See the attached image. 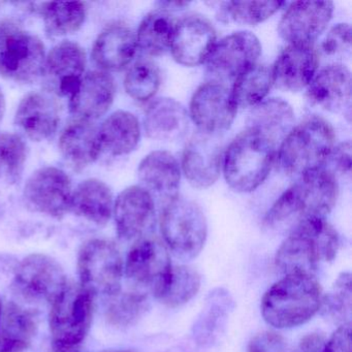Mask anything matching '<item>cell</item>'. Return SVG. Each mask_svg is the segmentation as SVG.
<instances>
[{
  "mask_svg": "<svg viewBox=\"0 0 352 352\" xmlns=\"http://www.w3.org/2000/svg\"><path fill=\"white\" fill-rule=\"evenodd\" d=\"M337 177L325 168L302 175L284 191L265 217L267 228H296L305 220L325 219L337 203Z\"/></svg>",
  "mask_w": 352,
  "mask_h": 352,
  "instance_id": "6da1fadb",
  "label": "cell"
},
{
  "mask_svg": "<svg viewBox=\"0 0 352 352\" xmlns=\"http://www.w3.org/2000/svg\"><path fill=\"white\" fill-rule=\"evenodd\" d=\"M339 245V234L327 220H305L280 245L275 265L285 276H314L321 263L335 259Z\"/></svg>",
  "mask_w": 352,
  "mask_h": 352,
  "instance_id": "7a4b0ae2",
  "label": "cell"
},
{
  "mask_svg": "<svg viewBox=\"0 0 352 352\" xmlns=\"http://www.w3.org/2000/svg\"><path fill=\"white\" fill-rule=\"evenodd\" d=\"M320 284L311 275H286L267 289L261 300V314L276 329L304 324L320 310Z\"/></svg>",
  "mask_w": 352,
  "mask_h": 352,
  "instance_id": "3957f363",
  "label": "cell"
},
{
  "mask_svg": "<svg viewBox=\"0 0 352 352\" xmlns=\"http://www.w3.org/2000/svg\"><path fill=\"white\" fill-rule=\"evenodd\" d=\"M278 146L254 129L241 133L224 152L223 175L236 192H252L269 177Z\"/></svg>",
  "mask_w": 352,
  "mask_h": 352,
  "instance_id": "277c9868",
  "label": "cell"
},
{
  "mask_svg": "<svg viewBox=\"0 0 352 352\" xmlns=\"http://www.w3.org/2000/svg\"><path fill=\"white\" fill-rule=\"evenodd\" d=\"M335 131L320 117H311L294 127L278 150L280 168L286 176L298 179L324 168L335 147Z\"/></svg>",
  "mask_w": 352,
  "mask_h": 352,
  "instance_id": "5b68a950",
  "label": "cell"
},
{
  "mask_svg": "<svg viewBox=\"0 0 352 352\" xmlns=\"http://www.w3.org/2000/svg\"><path fill=\"white\" fill-rule=\"evenodd\" d=\"M94 294L82 285L67 284L51 304L53 352H79L94 318Z\"/></svg>",
  "mask_w": 352,
  "mask_h": 352,
  "instance_id": "8992f818",
  "label": "cell"
},
{
  "mask_svg": "<svg viewBox=\"0 0 352 352\" xmlns=\"http://www.w3.org/2000/svg\"><path fill=\"white\" fill-rule=\"evenodd\" d=\"M160 230L166 248L183 261L195 258L207 241L205 214L195 201L178 195L164 208Z\"/></svg>",
  "mask_w": 352,
  "mask_h": 352,
  "instance_id": "52a82bcc",
  "label": "cell"
},
{
  "mask_svg": "<svg viewBox=\"0 0 352 352\" xmlns=\"http://www.w3.org/2000/svg\"><path fill=\"white\" fill-rule=\"evenodd\" d=\"M46 52L42 41L14 22L0 21V76L19 83L42 77Z\"/></svg>",
  "mask_w": 352,
  "mask_h": 352,
  "instance_id": "ba28073f",
  "label": "cell"
},
{
  "mask_svg": "<svg viewBox=\"0 0 352 352\" xmlns=\"http://www.w3.org/2000/svg\"><path fill=\"white\" fill-rule=\"evenodd\" d=\"M81 285L94 296L113 298L121 292L122 257L114 243L102 239L88 241L78 258Z\"/></svg>",
  "mask_w": 352,
  "mask_h": 352,
  "instance_id": "9c48e42d",
  "label": "cell"
},
{
  "mask_svg": "<svg viewBox=\"0 0 352 352\" xmlns=\"http://www.w3.org/2000/svg\"><path fill=\"white\" fill-rule=\"evenodd\" d=\"M170 251L154 236H143L131 247L124 272L135 289L151 292L156 298L166 288L172 272Z\"/></svg>",
  "mask_w": 352,
  "mask_h": 352,
  "instance_id": "30bf717a",
  "label": "cell"
},
{
  "mask_svg": "<svg viewBox=\"0 0 352 352\" xmlns=\"http://www.w3.org/2000/svg\"><path fill=\"white\" fill-rule=\"evenodd\" d=\"M61 265L52 257L32 254L18 265L14 278V289L28 302L52 304L67 286Z\"/></svg>",
  "mask_w": 352,
  "mask_h": 352,
  "instance_id": "8fae6325",
  "label": "cell"
},
{
  "mask_svg": "<svg viewBox=\"0 0 352 352\" xmlns=\"http://www.w3.org/2000/svg\"><path fill=\"white\" fill-rule=\"evenodd\" d=\"M261 53V42L252 32H234L216 43L206 60L208 73L220 83L234 80L256 63Z\"/></svg>",
  "mask_w": 352,
  "mask_h": 352,
  "instance_id": "7c38bea8",
  "label": "cell"
},
{
  "mask_svg": "<svg viewBox=\"0 0 352 352\" xmlns=\"http://www.w3.org/2000/svg\"><path fill=\"white\" fill-rule=\"evenodd\" d=\"M71 179L63 170L46 166L34 172L24 187L26 205L38 213L61 218L71 211Z\"/></svg>",
  "mask_w": 352,
  "mask_h": 352,
  "instance_id": "4fadbf2b",
  "label": "cell"
},
{
  "mask_svg": "<svg viewBox=\"0 0 352 352\" xmlns=\"http://www.w3.org/2000/svg\"><path fill=\"white\" fill-rule=\"evenodd\" d=\"M236 110L232 90L223 83L212 81L199 86L193 94L189 117L199 131L222 135L232 126Z\"/></svg>",
  "mask_w": 352,
  "mask_h": 352,
  "instance_id": "5bb4252c",
  "label": "cell"
},
{
  "mask_svg": "<svg viewBox=\"0 0 352 352\" xmlns=\"http://www.w3.org/2000/svg\"><path fill=\"white\" fill-rule=\"evenodd\" d=\"M221 135L199 131L185 146L182 170L195 188H208L219 178L224 157Z\"/></svg>",
  "mask_w": 352,
  "mask_h": 352,
  "instance_id": "9a60e30c",
  "label": "cell"
},
{
  "mask_svg": "<svg viewBox=\"0 0 352 352\" xmlns=\"http://www.w3.org/2000/svg\"><path fill=\"white\" fill-rule=\"evenodd\" d=\"M331 1H296L282 16L280 36L289 45H313L329 25L333 16Z\"/></svg>",
  "mask_w": 352,
  "mask_h": 352,
  "instance_id": "2e32d148",
  "label": "cell"
},
{
  "mask_svg": "<svg viewBox=\"0 0 352 352\" xmlns=\"http://www.w3.org/2000/svg\"><path fill=\"white\" fill-rule=\"evenodd\" d=\"M86 67V54L77 43L65 41L55 46L45 61L42 77L50 94L73 96Z\"/></svg>",
  "mask_w": 352,
  "mask_h": 352,
  "instance_id": "e0dca14e",
  "label": "cell"
},
{
  "mask_svg": "<svg viewBox=\"0 0 352 352\" xmlns=\"http://www.w3.org/2000/svg\"><path fill=\"white\" fill-rule=\"evenodd\" d=\"M216 40L215 28L206 18L187 16L175 24L170 52L179 65L197 67L207 60Z\"/></svg>",
  "mask_w": 352,
  "mask_h": 352,
  "instance_id": "ac0fdd59",
  "label": "cell"
},
{
  "mask_svg": "<svg viewBox=\"0 0 352 352\" xmlns=\"http://www.w3.org/2000/svg\"><path fill=\"white\" fill-rule=\"evenodd\" d=\"M113 213L119 238L124 241L140 240L153 224V197L144 187H129L117 197Z\"/></svg>",
  "mask_w": 352,
  "mask_h": 352,
  "instance_id": "d6986e66",
  "label": "cell"
},
{
  "mask_svg": "<svg viewBox=\"0 0 352 352\" xmlns=\"http://www.w3.org/2000/svg\"><path fill=\"white\" fill-rule=\"evenodd\" d=\"M318 63L313 45H288L272 67L273 85L284 91H300L316 75Z\"/></svg>",
  "mask_w": 352,
  "mask_h": 352,
  "instance_id": "ffe728a7",
  "label": "cell"
},
{
  "mask_svg": "<svg viewBox=\"0 0 352 352\" xmlns=\"http://www.w3.org/2000/svg\"><path fill=\"white\" fill-rule=\"evenodd\" d=\"M59 107L48 92H32L20 102L15 115L18 131L34 142L54 135L58 127Z\"/></svg>",
  "mask_w": 352,
  "mask_h": 352,
  "instance_id": "44dd1931",
  "label": "cell"
},
{
  "mask_svg": "<svg viewBox=\"0 0 352 352\" xmlns=\"http://www.w3.org/2000/svg\"><path fill=\"white\" fill-rule=\"evenodd\" d=\"M308 98L314 106L327 112L350 113L351 75L341 63L323 67L308 86Z\"/></svg>",
  "mask_w": 352,
  "mask_h": 352,
  "instance_id": "7402d4cb",
  "label": "cell"
},
{
  "mask_svg": "<svg viewBox=\"0 0 352 352\" xmlns=\"http://www.w3.org/2000/svg\"><path fill=\"white\" fill-rule=\"evenodd\" d=\"M114 79L106 72H90L82 78L71 96V112L77 120H96L104 116L114 102Z\"/></svg>",
  "mask_w": 352,
  "mask_h": 352,
  "instance_id": "603a6c76",
  "label": "cell"
},
{
  "mask_svg": "<svg viewBox=\"0 0 352 352\" xmlns=\"http://www.w3.org/2000/svg\"><path fill=\"white\" fill-rule=\"evenodd\" d=\"M190 117L184 106L173 98H158L146 111L144 127L150 139L160 142L181 141L189 131Z\"/></svg>",
  "mask_w": 352,
  "mask_h": 352,
  "instance_id": "cb8c5ba5",
  "label": "cell"
},
{
  "mask_svg": "<svg viewBox=\"0 0 352 352\" xmlns=\"http://www.w3.org/2000/svg\"><path fill=\"white\" fill-rule=\"evenodd\" d=\"M138 50L137 36L122 24L104 30L92 50L94 63L107 71H120L133 60Z\"/></svg>",
  "mask_w": 352,
  "mask_h": 352,
  "instance_id": "d4e9b609",
  "label": "cell"
},
{
  "mask_svg": "<svg viewBox=\"0 0 352 352\" xmlns=\"http://www.w3.org/2000/svg\"><path fill=\"white\" fill-rule=\"evenodd\" d=\"M144 188L152 195L168 199L177 197L180 187L181 170L175 156L168 151H154L148 154L138 170Z\"/></svg>",
  "mask_w": 352,
  "mask_h": 352,
  "instance_id": "484cf974",
  "label": "cell"
},
{
  "mask_svg": "<svg viewBox=\"0 0 352 352\" xmlns=\"http://www.w3.org/2000/svg\"><path fill=\"white\" fill-rule=\"evenodd\" d=\"M234 308V300L228 290L224 288L212 290L192 327V338L195 343L201 347H210L217 343L226 331Z\"/></svg>",
  "mask_w": 352,
  "mask_h": 352,
  "instance_id": "4316f807",
  "label": "cell"
},
{
  "mask_svg": "<svg viewBox=\"0 0 352 352\" xmlns=\"http://www.w3.org/2000/svg\"><path fill=\"white\" fill-rule=\"evenodd\" d=\"M34 313L15 302L3 307L0 315V352H25L36 333Z\"/></svg>",
  "mask_w": 352,
  "mask_h": 352,
  "instance_id": "83f0119b",
  "label": "cell"
},
{
  "mask_svg": "<svg viewBox=\"0 0 352 352\" xmlns=\"http://www.w3.org/2000/svg\"><path fill=\"white\" fill-rule=\"evenodd\" d=\"M59 148L67 162L74 166H89L102 152L100 131L88 121L77 120L61 133Z\"/></svg>",
  "mask_w": 352,
  "mask_h": 352,
  "instance_id": "f1b7e54d",
  "label": "cell"
},
{
  "mask_svg": "<svg viewBox=\"0 0 352 352\" xmlns=\"http://www.w3.org/2000/svg\"><path fill=\"white\" fill-rule=\"evenodd\" d=\"M113 195L108 185L98 179H88L73 191L71 212L90 222L104 226L113 214Z\"/></svg>",
  "mask_w": 352,
  "mask_h": 352,
  "instance_id": "f546056e",
  "label": "cell"
},
{
  "mask_svg": "<svg viewBox=\"0 0 352 352\" xmlns=\"http://www.w3.org/2000/svg\"><path fill=\"white\" fill-rule=\"evenodd\" d=\"M248 127L261 131L280 145L294 127V110L280 98L263 100L251 111Z\"/></svg>",
  "mask_w": 352,
  "mask_h": 352,
  "instance_id": "4dcf8cb0",
  "label": "cell"
},
{
  "mask_svg": "<svg viewBox=\"0 0 352 352\" xmlns=\"http://www.w3.org/2000/svg\"><path fill=\"white\" fill-rule=\"evenodd\" d=\"M98 131L102 148L115 156L131 153L141 138L139 120L126 111L113 113L104 121Z\"/></svg>",
  "mask_w": 352,
  "mask_h": 352,
  "instance_id": "1f68e13d",
  "label": "cell"
},
{
  "mask_svg": "<svg viewBox=\"0 0 352 352\" xmlns=\"http://www.w3.org/2000/svg\"><path fill=\"white\" fill-rule=\"evenodd\" d=\"M175 22L170 14L156 10L148 14L138 30V48L149 56H158L170 49Z\"/></svg>",
  "mask_w": 352,
  "mask_h": 352,
  "instance_id": "d6a6232c",
  "label": "cell"
},
{
  "mask_svg": "<svg viewBox=\"0 0 352 352\" xmlns=\"http://www.w3.org/2000/svg\"><path fill=\"white\" fill-rule=\"evenodd\" d=\"M272 86L271 67L255 63L234 79L232 98L238 108H254L265 100Z\"/></svg>",
  "mask_w": 352,
  "mask_h": 352,
  "instance_id": "836d02e7",
  "label": "cell"
},
{
  "mask_svg": "<svg viewBox=\"0 0 352 352\" xmlns=\"http://www.w3.org/2000/svg\"><path fill=\"white\" fill-rule=\"evenodd\" d=\"M40 10L44 17L46 32L51 36L75 34L85 21V3L80 1L43 3Z\"/></svg>",
  "mask_w": 352,
  "mask_h": 352,
  "instance_id": "e575fe53",
  "label": "cell"
},
{
  "mask_svg": "<svg viewBox=\"0 0 352 352\" xmlns=\"http://www.w3.org/2000/svg\"><path fill=\"white\" fill-rule=\"evenodd\" d=\"M321 315L339 327L351 324L352 281L351 274H340L327 294H323Z\"/></svg>",
  "mask_w": 352,
  "mask_h": 352,
  "instance_id": "d590c367",
  "label": "cell"
},
{
  "mask_svg": "<svg viewBox=\"0 0 352 352\" xmlns=\"http://www.w3.org/2000/svg\"><path fill=\"white\" fill-rule=\"evenodd\" d=\"M201 283V276L192 267L173 265L166 288L157 300L166 307L178 308L197 296Z\"/></svg>",
  "mask_w": 352,
  "mask_h": 352,
  "instance_id": "8d00e7d4",
  "label": "cell"
},
{
  "mask_svg": "<svg viewBox=\"0 0 352 352\" xmlns=\"http://www.w3.org/2000/svg\"><path fill=\"white\" fill-rule=\"evenodd\" d=\"M111 298L112 300L107 310V318L114 327H127L135 324L149 309L147 292L141 290L120 292Z\"/></svg>",
  "mask_w": 352,
  "mask_h": 352,
  "instance_id": "74e56055",
  "label": "cell"
},
{
  "mask_svg": "<svg viewBox=\"0 0 352 352\" xmlns=\"http://www.w3.org/2000/svg\"><path fill=\"white\" fill-rule=\"evenodd\" d=\"M26 146L19 135L0 133V185H12L21 179L25 166Z\"/></svg>",
  "mask_w": 352,
  "mask_h": 352,
  "instance_id": "f35d334b",
  "label": "cell"
},
{
  "mask_svg": "<svg viewBox=\"0 0 352 352\" xmlns=\"http://www.w3.org/2000/svg\"><path fill=\"white\" fill-rule=\"evenodd\" d=\"M284 1H228L220 3L221 16L243 25H255L271 18Z\"/></svg>",
  "mask_w": 352,
  "mask_h": 352,
  "instance_id": "ab89813d",
  "label": "cell"
},
{
  "mask_svg": "<svg viewBox=\"0 0 352 352\" xmlns=\"http://www.w3.org/2000/svg\"><path fill=\"white\" fill-rule=\"evenodd\" d=\"M160 72L150 60L137 61L127 72L124 87L133 100L146 102L151 100L160 89Z\"/></svg>",
  "mask_w": 352,
  "mask_h": 352,
  "instance_id": "60d3db41",
  "label": "cell"
},
{
  "mask_svg": "<svg viewBox=\"0 0 352 352\" xmlns=\"http://www.w3.org/2000/svg\"><path fill=\"white\" fill-rule=\"evenodd\" d=\"M321 50L327 56H345L351 50V28L347 23L333 26L321 43Z\"/></svg>",
  "mask_w": 352,
  "mask_h": 352,
  "instance_id": "b9f144b4",
  "label": "cell"
},
{
  "mask_svg": "<svg viewBox=\"0 0 352 352\" xmlns=\"http://www.w3.org/2000/svg\"><path fill=\"white\" fill-rule=\"evenodd\" d=\"M285 339L276 331H265L255 335L249 342L247 352H285Z\"/></svg>",
  "mask_w": 352,
  "mask_h": 352,
  "instance_id": "7bdbcfd3",
  "label": "cell"
},
{
  "mask_svg": "<svg viewBox=\"0 0 352 352\" xmlns=\"http://www.w3.org/2000/svg\"><path fill=\"white\" fill-rule=\"evenodd\" d=\"M327 164L331 166V168H327L333 175L341 176H350L351 173V143L349 141L340 144L337 147H333Z\"/></svg>",
  "mask_w": 352,
  "mask_h": 352,
  "instance_id": "ee69618b",
  "label": "cell"
},
{
  "mask_svg": "<svg viewBox=\"0 0 352 352\" xmlns=\"http://www.w3.org/2000/svg\"><path fill=\"white\" fill-rule=\"evenodd\" d=\"M323 352H352L351 324L338 327L327 340Z\"/></svg>",
  "mask_w": 352,
  "mask_h": 352,
  "instance_id": "f6af8a7d",
  "label": "cell"
},
{
  "mask_svg": "<svg viewBox=\"0 0 352 352\" xmlns=\"http://www.w3.org/2000/svg\"><path fill=\"white\" fill-rule=\"evenodd\" d=\"M327 341L324 333L319 331L308 333L298 342L292 352H323Z\"/></svg>",
  "mask_w": 352,
  "mask_h": 352,
  "instance_id": "bcb514c9",
  "label": "cell"
},
{
  "mask_svg": "<svg viewBox=\"0 0 352 352\" xmlns=\"http://www.w3.org/2000/svg\"><path fill=\"white\" fill-rule=\"evenodd\" d=\"M160 9L162 11L166 12H174V11H181V10L186 9L190 3H187V1H160Z\"/></svg>",
  "mask_w": 352,
  "mask_h": 352,
  "instance_id": "7dc6e473",
  "label": "cell"
},
{
  "mask_svg": "<svg viewBox=\"0 0 352 352\" xmlns=\"http://www.w3.org/2000/svg\"><path fill=\"white\" fill-rule=\"evenodd\" d=\"M6 112V98L3 91L0 89V121L3 120Z\"/></svg>",
  "mask_w": 352,
  "mask_h": 352,
  "instance_id": "c3c4849f",
  "label": "cell"
},
{
  "mask_svg": "<svg viewBox=\"0 0 352 352\" xmlns=\"http://www.w3.org/2000/svg\"><path fill=\"white\" fill-rule=\"evenodd\" d=\"M109 352H133V351H129V350H119V351H109Z\"/></svg>",
  "mask_w": 352,
  "mask_h": 352,
  "instance_id": "681fc988",
  "label": "cell"
},
{
  "mask_svg": "<svg viewBox=\"0 0 352 352\" xmlns=\"http://www.w3.org/2000/svg\"><path fill=\"white\" fill-rule=\"evenodd\" d=\"M1 311H3V304H1V300H0V315H1Z\"/></svg>",
  "mask_w": 352,
  "mask_h": 352,
  "instance_id": "f907efd6",
  "label": "cell"
},
{
  "mask_svg": "<svg viewBox=\"0 0 352 352\" xmlns=\"http://www.w3.org/2000/svg\"><path fill=\"white\" fill-rule=\"evenodd\" d=\"M1 6H3V3H0V7H1Z\"/></svg>",
  "mask_w": 352,
  "mask_h": 352,
  "instance_id": "816d5d0a",
  "label": "cell"
}]
</instances>
